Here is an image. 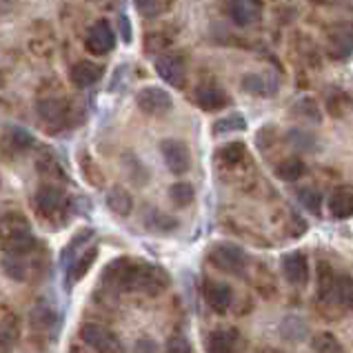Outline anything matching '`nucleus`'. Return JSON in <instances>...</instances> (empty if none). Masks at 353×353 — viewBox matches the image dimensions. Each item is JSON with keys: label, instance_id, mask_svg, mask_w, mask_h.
I'll return each mask as SVG.
<instances>
[{"label": "nucleus", "instance_id": "f257e3e1", "mask_svg": "<svg viewBox=\"0 0 353 353\" xmlns=\"http://www.w3.org/2000/svg\"><path fill=\"white\" fill-rule=\"evenodd\" d=\"M103 287L114 294L160 296L171 285V276L154 262L138 258H116L103 271Z\"/></svg>", "mask_w": 353, "mask_h": 353}, {"label": "nucleus", "instance_id": "f03ea898", "mask_svg": "<svg viewBox=\"0 0 353 353\" xmlns=\"http://www.w3.org/2000/svg\"><path fill=\"white\" fill-rule=\"evenodd\" d=\"M38 247V240L32 231L29 220L20 211H9L0 218V249L9 256H32Z\"/></svg>", "mask_w": 353, "mask_h": 353}, {"label": "nucleus", "instance_id": "7ed1b4c3", "mask_svg": "<svg viewBox=\"0 0 353 353\" xmlns=\"http://www.w3.org/2000/svg\"><path fill=\"white\" fill-rule=\"evenodd\" d=\"M318 298L327 305L353 311V276L336 274L327 262H320L318 269Z\"/></svg>", "mask_w": 353, "mask_h": 353}, {"label": "nucleus", "instance_id": "20e7f679", "mask_svg": "<svg viewBox=\"0 0 353 353\" xmlns=\"http://www.w3.org/2000/svg\"><path fill=\"white\" fill-rule=\"evenodd\" d=\"M69 198L65 194V189L54 183H43L36 189L34 196V209L38 218L47 225L63 227L69 218Z\"/></svg>", "mask_w": 353, "mask_h": 353}, {"label": "nucleus", "instance_id": "39448f33", "mask_svg": "<svg viewBox=\"0 0 353 353\" xmlns=\"http://www.w3.org/2000/svg\"><path fill=\"white\" fill-rule=\"evenodd\" d=\"M209 262L218 271H223V274L242 276L247 271L249 258L238 245H234V242H216V245L209 249Z\"/></svg>", "mask_w": 353, "mask_h": 353}, {"label": "nucleus", "instance_id": "423d86ee", "mask_svg": "<svg viewBox=\"0 0 353 353\" xmlns=\"http://www.w3.org/2000/svg\"><path fill=\"white\" fill-rule=\"evenodd\" d=\"M80 340L94 353H127L123 340L109 327L98 325V322H85L80 327Z\"/></svg>", "mask_w": 353, "mask_h": 353}, {"label": "nucleus", "instance_id": "0eeeda50", "mask_svg": "<svg viewBox=\"0 0 353 353\" xmlns=\"http://www.w3.org/2000/svg\"><path fill=\"white\" fill-rule=\"evenodd\" d=\"M36 112L38 118L43 120V125L47 131H60L69 125V103L63 98H56V96H47V98H40L36 103Z\"/></svg>", "mask_w": 353, "mask_h": 353}, {"label": "nucleus", "instance_id": "6e6552de", "mask_svg": "<svg viewBox=\"0 0 353 353\" xmlns=\"http://www.w3.org/2000/svg\"><path fill=\"white\" fill-rule=\"evenodd\" d=\"M136 105L143 114L151 118H160L174 109V98L163 87H143L136 94Z\"/></svg>", "mask_w": 353, "mask_h": 353}, {"label": "nucleus", "instance_id": "1a4fd4ad", "mask_svg": "<svg viewBox=\"0 0 353 353\" xmlns=\"http://www.w3.org/2000/svg\"><path fill=\"white\" fill-rule=\"evenodd\" d=\"M29 327H32V334L38 340H54L60 327V314L47 302H38L29 311Z\"/></svg>", "mask_w": 353, "mask_h": 353}, {"label": "nucleus", "instance_id": "9d476101", "mask_svg": "<svg viewBox=\"0 0 353 353\" xmlns=\"http://www.w3.org/2000/svg\"><path fill=\"white\" fill-rule=\"evenodd\" d=\"M85 47H87V52L94 54V56H107V54L114 52L116 34H114L112 25H109V20L100 18L92 27H89L87 38H85Z\"/></svg>", "mask_w": 353, "mask_h": 353}, {"label": "nucleus", "instance_id": "9b49d317", "mask_svg": "<svg viewBox=\"0 0 353 353\" xmlns=\"http://www.w3.org/2000/svg\"><path fill=\"white\" fill-rule=\"evenodd\" d=\"M160 154H163V160H165V165L171 174L183 176L191 169V154H189V147L183 143V140L165 138L163 143H160Z\"/></svg>", "mask_w": 353, "mask_h": 353}, {"label": "nucleus", "instance_id": "f8f14e48", "mask_svg": "<svg viewBox=\"0 0 353 353\" xmlns=\"http://www.w3.org/2000/svg\"><path fill=\"white\" fill-rule=\"evenodd\" d=\"M156 74L160 80L171 87H185L187 83V63L183 56L178 54H160L156 58Z\"/></svg>", "mask_w": 353, "mask_h": 353}, {"label": "nucleus", "instance_id": "ddd939ff", "mask_svg": "<svg viewBox=\"0 0 353 353\" xmlns=\"http://www.w3.org/2000/svg\"><path fill=\"white\" fill-rule=\"evenodd\" d=\"M327 52L334 60H349L353 54V25L340 23L329 29L327 34Z\"/></svg>", "mask_w": 353, "mask_h": 353}, {"label": "nucleus", "instance_id": "4468645a", "mask_svg": "<svg viewBox=\"0 0 353 353\" xmlns=\"http://www.w3.org/2000/svg\"><path fill=\"white\" fill-rule=\"evenodd\" d=\"M282 267V276L294 287H305L309 282V260L302 251H291V254H285L280 260Z\"/></svg>", "mask_w": 353, "mask_h": 353}, {"label": "nucleus", "instance_id": "2eb2a0df", "mask_svg": "<svg viewBox=\"0 0 353 353\" xmlns=\"http://www.w3.org/2000/svg\"><path fill=\"white\" fill-rule=\"evenodd\" d=\"M203 296L207 300V305L216 311V314H227L234 305V291L227 285V282L220 280H211L207 278L203 285Z\"/></svg>", "mask_w": 353, "mask_h": 353}, {"label": "nucleus", "instance_id": "dca6fc26", "mask_svg": "<svg viewBox=\"0 0 353 353\" xmlns=\"http://www.w3.org/2000/svg\"><path fill=\"white\" fill-rule=\"evenodd\" d=\"M225 9L229 18L238 27H249L260 20L262 16V3L260 0H225Z\"/></svg>", "mask_w": 353, "mask_h": 353}, {"label": "nucleus", "instance_id": "f3484780", "mask_svg": "<svg viewBox=\"0 0 353 353\" xmlns=\"http://www.w3.org/2000/svg\"><path fill=\"white\" fill-rule=\"evenodd\" d=\"M207 353H240L242 338L236 329H216L205 340Z\"/></svg>", "mask_w": 353, "mask_h": 353}, {"label": "nucleus", "instance_id": "a211bd4d", "mask_svg": "<svg viewBox=\"0 0 353 353\" xmlns=\"http://www.w3.org/2000/svg\"><path fill=\"white\" fill-rule=\"evenodd\" d=\"M105 76V67L94 63V60H78V63L72 67L69 72V78H72V85L76 89H89L96 83H100V78Z\"/></svg>", "mask_w": 353, "mask_h": 353}, {"label": "nucleus", "instance_id": "6ab92c4d", "mask_svg": "<svg viewBox=\"0 0 353 353\" xmlns=\"http://www.w3.org/2000/svg\"><path fill=\"white\" fill-rule=\"evenodd\" d=\"M194 103L203 109V112H220L229 105V96L223 87L218 85H200L194 94Z\"/></svg>", "mask_w": 353, "mask_h": 353}, {"label": "nucleus", "instance_id": "aec40b11", "mask_svg": "<svg viewBox=\"0 0 353 353\" xmlns=\"http://www.w3.org/2000/svg\"><path fill=\"white\" fill-rule=\"evenodd\" d=\"M98 260V247L92 245V247H87L83 254H80L72 265L67 267V278H65V285L67 289H72L76 282L83 280L87 274H89V269L94 267V262Z\"/></svg>", "mask_w": 353, "mask_h": 353}, {"label": "nucleus", "instance_id": "412c9836", "mask_svg": "<svg viewBox=\"0 0 353 353\" xmlns=\"http://www.w3.org/2000/svg\"><path fill=\"white\" fill-rule=\"evenodd\" d=\"M20 336L18 318L7 307H0V353H12Z\"/></svg>", "mask_w": 353, "mask_h": 353}, {"label": "nucleus", "instance_id": "4be33fe9", "mask_svg": "<svg viewBox=\"0 0 353 353\" xmlns=\"http://www.w3.org/2000/svg\"><path fill=\"white\" fill-rule=\"evenodd\" d=\"M329 214L336 220L353 218V189L351 187H338L334 194L329 196Z\"/></svg>", "mask_w": 353, "mask_h": 353}, {"label": "nucleus", "instance_id": "5701e85b", "mask_svg": "<svg viewBox=\"0 0 353 353\" xmlns=\"http://www.w3.org/2000/svg\"><path fill=\"white\" fill-rule=\"evenodd\" d=\"M107 207L112 214L127 218L131 211H134V198H131V194L123 185H114L107 191Z\"/></svg>", "mask_w": 353, "mask_h": 353}, {"label": "nucleus", "instance_id": "b1692460", "mask_svg": "<svg viewBox=\"0 0 353 353\" xmlns=\"http://www.w3.org/2000/svg\"><path fill=\"white\" fill-rule=\"evenodd\" d=\"M94 238V229H80L76 231V236L69 240V245L63 249V254H60V262H63L65 267H69L72 262L83 254L87 249V242Z\"/></svg>", "mask_w": 353, "mask_h": 353}, {"label": "nucleus", "instance_id": "393cba45", "mask_svg": "<svg viewBox=\"0 0 353 353\" xmlns=\"http://www.w3.org/2000/svg\"><path fill=\"white\" fill-rule=\"evenodd\" d=\"M240 87H242V92L251 96H269L276 92L274 80H269L262 74H245L240 80Z\"/></svg>", "mask_w": 353, "mask_h": 353}, {"label": "nucleus", "instance_id": "a878e982", "mask_svg": "<svg viewBox=\"0 0 353 353\" xmlns=\"http://www.w3.org/2000/svg\"><path fill=\"white\" fill-rule=\"evenodd\" d=\"M0 265H3L5 276L16 280V282L29 280V274H32V265H29V262L25 260V256H9V254H5Z\"/></svg>", "mask_w": 353, "mask_h": 353}, {"label": "nucleus", "instance_id": "bb28decb", "mask_svg": "<svg viewBox=\"0 0 353 353\" xmlns=\"http://www.w3.org/2000/svg\"><path fill=\"white\" fill-rule=\"evenodd\" d=\"M143 220H145L147 229L156 231V234H169V231H174L178 227L176 218H171V216L163 214V211H158V209H149Z\"/></svg>", "mask_w": 353, "mask_h": 353}, {"label": "nucleus", "instance_id": "cd10ccee", "mask_svg": "<svg viewBox=\"0 0 353 353\" xmlns=\"http://www.w3.org/2000/svg\"><path fill=\"white\" fill-rule=\"evenodd\" d=\"M247 129V120L242 114H229L225 118H218L211 131H214V136H229V134H238V131H245Z\"/></svg>", "mask_w": 353, "mask_h": 353}, {"label": "nucleus", "instance_id": "c85d7f7f", "mask_svg": "<svg viewBox=\"0 0 353 353\" xmlns=\"http://www.w3.org/2000/svg\"><path fill=\"white\" fill-rule=\"evenodd\" d=\"M38 174H40V178H45L47 183H54V185H60L67 180L65 169L60 167V163L54 156H47V158L38 160Z\"/></svg>", "mask_w": 353, "mask_h": 353}, {"label": "nucleus", "instance_id": "c756f323", "mask_svg": "<svg viewBox=\"0 0 353 353\" xmlns=\"http://www.w3.org/2000/svg\"><path fill=\"white\" fill-rule=\"evenodd\" d=\"M311 349H314V353H347L345 345L329 331H320L311 338Z\"/></svg>", "mask_w": 353, "mask_h": 353}, {"label": "nucleus", "instance_id": "7c9ffc66", "mask_svg": "<svg viewBox=\"0 0 353 353\" xmlns=\"http://www.w3.org/2000/svg\"><path fill=\"white\" fill-rule=\"evenodd\" d=\"M302 174H305V163L296 156H289L276 165V176L280 180H285V183H296Z\"/></svg>", "mask_w": 353, "mask_h": 353}, {"label": "nucleus", "instance_id": "2f4dec72", "mask_svg": "<svg viewBox=\"0 0 353 353\" xmlns=\"http://www.w3.org/2000/svg\"><path fill=\"white\" fill-rule=\"evenodd\" d=\"M134 5L143 18H158V16L171 12L174 0H134Z\"/></svg>", "mask_w": 353, "mask_h": 353}, {"label": "nucleus", "instance_id": "473e14b6", "mask_svg": "<svg viewBox=\"0 0 353 353\" xmlns=\"http://www.w3.org/2000/svg\"><path fill=\"white\" fill-rule=\"evenodd\" d=\"M194 198H196V189H194V185H189V183H176V185H171V187H169V200H171V203H174L178 209L189 207L191 203H194Z\"/></svg>", "mask_w": 353, "mask_h": 353}, {"label": "nucleus", "instance_id": "72a5a7b5", "mask_svg": "<svg viewBox=\"0 0 353 353\" xmlns=\"http://www.w3.org/2000/svg\"><path fill=\"white\" fill-rule=\"evenodd\" d=\"M291 114L298 116V118H307L309 123H314L318 125L320 123V107L316 105V100H311V98H300L298 103L294 105V109H291Z\"/></svg>", "mask_w": 353, "mask_h": 353}, {"label": "nucleus", "instance_id": "f704fd0d", "mask_svg": "<svg viewBox=\"0 0 353 353\" xmlns=\"http://www.w3.org/2000/svg\"><path fill=\"white\" fill-rule=\"evenodd\" d=\"M298 203L305 207L309 214H314V216H320V211H322V196H320V191L314 189V187H305V189H300L298 191Z\"/></svg>", "mask_w": 353, "mask_h": 353}, {"label": "nucleus", "instance_id": "c9c22d12", "mask_svg": "<svg viewBox=\"0 0 353 353\" xmlns=\"http://www.w3.org/2000/svg\"><path fill=\"white\" fill-rule=\"evenodd\" d=\"M7 140H9V145H12V149L16 151H29L34 147V136L23 127H9Z\"/></svg>", "mask_w": 353, "mask_h": 353}, {"label": "nucleus", "instance_id": "e433bc0d", "mask_svg": "<svg viewBox=\"0 0 353 353\" xmlns=\"http://www.w3.org/2000/svg\"><path fill=\"white\" fill-rule=\"evenodd\" d=\"M80 167H83V176L87 178L89 185H94V187H103L105 185V174L94 163L92 156H87V154L80 156Z\"/></svg>", "mask_w": 353, "mask_h": 353}, {"label": "nucleus", "instance_id": "4c0bfd02", "mask_svg": "<svg viewBox=\"0 0 353 353\" xmlns=\"http://www.w3.org/2000/svg\"><path fill=\"white\" fill-rule=\"evenodd\" d=\"M245 145L242 143H231V145H225L216 151V158L218 160H227V163H238V160L245 158Z\"/></svg>", "mask_w": 353, "mask_h": 353}, {"label": "nucleus", "instance_id": "58836bf2", "mask_svg": "<svg viewBox=\"0 0 353 353\" xmlns=\"http://www.w3.org/2000/svg\"><path fill=\"white\" fill-rule=\"evenodd\" d=\"M287 140L298 151H309L311 147H314V138H311L309 134H305V131H300V129H291L287 134Z\"/></svg>", "mask_w": 353, "mask_h": 353}, {"label": "nucleus", "instance_id": "ea45409f", "mask_svg": "<svg viewBox=\"0 0 353 353\" xmlns=\"http://www.w3.org/2000/svg\"><path fill=\"white\" fill-rule=\"evenodd\" d=\"M169 45V38L163 32H151L145 38V49L149 54H156V52H163V49Z\"/></svg>", "mask_w": 353, "mask_h": 353}, {"label": "nucleus", "instance_id": "a19ab883", "mask_svg": "<svg viewBox=\"0 0 353 353\" xmlns=\"http://www.w3.org/2000/svg\"><path fill=\"white\" fill-rule=\"evenodd\" d=\"M167 351L169 353H191V347L185 336H171L167 340Z\"/></svg>", "mask_w": 353, "mask_h": 353}, {"label": "nucleus", "instance_id": "79ce46f5", "mask_svg": "<svg viewBox=\"0 0 353 353\" xmlns=\"http://www.w3.org/2000/svg\"><path fill=\"white\" fill-rule=\"evenodd\" d=\"M134 353H158V342L149 336L138 338L136 345H134Z\"/></svg>", "mask_w": 353, "mask_h": 353}, {"label": "nucleus", "instance_id": "37998d69", "mask_svg": "<svg viewBox=\"0 0 353 353\" xmlns=\"http://www.w3.org/2000/svg\"><path fill=\"white\" fill-rule=\"evenodd\" d=\"M118 23H120V34H123V40L125 43H131V27H129V18L123 14L118 18Z\"/></svg>", "mask_w": 353, "mask_h": 353}, {"label": "nucleus", "instance_id": "c03bdc74", "mask_svg": "<svg viewBox=\"0 0 353 353\" xmlns=\"http://www.w3.org/2000/svg\"><path fill=\"white\" fill-rule=\"evenodd\" d=\"M316 5H338L340 0H314Z\"/></svg>", "mask_w": 353, "mask_h": 353}, {"label": "nucleus", "instance_id": "a18cd8bd", "mask_svg": "<svg viewBox=\"0 0 353 353\" xmlns=\"http://www.w3.org/2000/svg\"><path fill=\"white\" fill-rule=\"evenodd\" d=\"M69 353H87L83 347H72V349H69Z\"/></svg>", "mask_w": 353, "mask_h": 353}]
</instances>
